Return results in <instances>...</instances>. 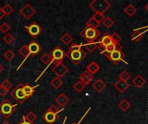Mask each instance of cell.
Here are the masks:
<instances>
[{
  "label": "cell",
  "mask_w": 148,
  "mask_h": 124,
  "mask_svg": "<svg viewBox=\"0 0 148 124\" xmlns=\"http://www.w3.org/2000/svg\"><path fill=\"white\" fill-rule=\"evenodd\" d=\"M112 43H114V42H113L111 35L106 33V34L101 37V41H100V48L101 47V48L103 49L105 47H107V46H108V45H110V44H112Z\"/></svg>",
  "instance_id": "cell-18"
},
{
  "label": "cell",
  "mask_w": 148,
  "mask_h": 124,
  "mask_svg": "<svg viewBox=\"0 0 148 124\" xmlns=\"http://www.w3.org/2000/svg\"><path fill=\"white\" fill-rule=\"evenodd\" d=\"M92 87H93V88H94V90H95L97 92L101 93V92H102V91L106 89V87H107V84H106V82H105V81H103L102 79H97V80L93 84Z\"/></svg>",
  "instance_id": "cell-16"
},
{
  "label": "cell",
  "mask_w": 148,
  "mask_h": 124,
  "mask_svg": "<svg viewBox=\"0 0 148 124\" xmlns=\"http://www.w3.org/2000/svg\"><path fill=\"white\" fill-rule=\"evenodd\" d=\"M120 79L124 80V81H127L131 79V75L127 71H123L121 74H120Z\"/></svg>",
  "instance_id": "cell-38"
},
{
  "label": "cell",
  "mask_w": 148,
  "mask_h": 124,
  "mask_svg": "<svg viewBox=\"0 0 148 124\" xmlns=\"http://www.w3.org/2000/svg\"><path fill=\"white\" fill-rule=\"evenodd\" d=\"M28 48H29V54L35 56L36 54H37L40 52V50H41V46H40L37 42L32 41V42H30V43L28 44Z\"/></svg>",
  "instance_id": "cell-17"
},
{
  "label": "cell",
  "mask_w": 148,
  "mask_h": 124,
  "mask_svg": "<svg viewBox=\"0 0 148 124\" xmlns=\"http://www.w3.org/2000/svg\"><path fill=\"white\" fill-rule=\"evenodd\" d=\"M3 57L5 58V60H7L8 61H11L14 58H15V54L13 53L12 50H7L4 54H3Z\"/></svg>",
  "instance_id": "cell-36"
},
{
  "label": "cell",
  "mask_w": 148,
  "mask_h": 124,
  "mask_svg": "<svg viewBox=\"0 0 148 124\" xmlns=\"http://www.w3.org/2000/svg\"><path fill=\"white\" fill-rule=\"evenodd\" d=\"M50 85L55 88V89H59L62 85H63V81L58 78V77H55L51 81H50Z\"/></svg>",
  "instance_id": "cell-26"
},
{
  "label": "cell",
  "mask_w": 148,
  "mask_h": 124,
  "mask_svg": "<svg viewBox=\"0 0 148 124\" xmlns=\"http://www.w3.org/2000/svg\"><path fill=\"white\" fill-rule=\"evenodd\" d=\"M40 60H41L43 64H45V65H49L50 62H51V56H50L49 54L45 53V54H43L41 56Z\"/></svg>",
  "instance_id": "cell-32"
},
{
  "label": "cell",
  "mask_w": 148,
  "mask_h": 124,
  "mask_svg": "<svg viewBox=\"0 0 148 124\" xmlns=\"http://www.w3.org/2000/svg\"><path fill=\"white\" fill-rule=\"evenodd\" d=\"M66 121H67V117L64 118V121H63V123H62V124H65V123H66Z\"/></svg>",
  "instance_id": "cell-49"
},
{
  "label": "cell",
  "mask_w": 148,
  "mask_h": 124,
  "mask_svg": "<svg viewBox=\"0 0 148 124\" xmlns=\"http://www.w3.org/2000/svg\"><path fill=\"white\" fill-rule=\"evenodd\" d=\"M16 104H12L10 100H5L0 104V113L3 116L5 119H8L12 113L16 110Z\"/></svg>",
  "instance_id": "cell-5"
},
{
  "label": "cell",
  "mask_w": 148,
  "mask_h": 124,
  "mask_svg": "<svg viewBox=\"0 0 148 124\" xmlns=\"http://www.w3.org/2000/svg\"><path fill=\"white\" fill-rule=\"evenodd\" d=\"M20 14L26 19H30L36 13V10L34 9V7L29 4V3H26L21 9H20Z\"/></svg>",
  "instance_id": "cell-8"
},
{
  "label": "cell",
  "mask_w": 148,
  "mask_h": 124,
  "mask_svg": "<svg viewBox=\"0 0 148 124\" xmlns=\"http://www.w3.org/2000/svg\"><path fill=\"white\" fill-rule=\"evenodd\" d=\"M84 47L87 48V50H88V52L92 53V52H94V51L97 48L98 43L95 42V41H93V42H87V43L84 45Z\"/></svg>",
  "instance_id": "cell-29"
},
{
  "label": "cell",
  "mask_w": 148,
  "mask_h": 124,
  "mask_svg": "<svg viewBox=\"0 0 148 124\" xmlns=\"http://www.w3.org/2000/svg\"><path fill=\"white\" fill-rule=\"evenodd\" d=\"M56 102L58 104V105L61 108H64V106L69 102V98L67 97L66 94L64 93H61L57 96V98H56Z\"/></svg>",
  "instance_id": "cell-19"
},
{
  "label": "cell",
  "mask_w": 148,
  "mask_h": 124,
  "mask_svg": "<svg viewBox=\"0 0 148 124\" xmlns=\"http://www.w3.org/2000/svg\"><path fill=\"white\" fill-rule=\"evenodd\" d=\"M106 56H107V58L108 59V60H110L111 61H113L114 63H118L119 61H123V62H125L124 60H123V59L125 58V54L121 50V49H116V50H114L113 53H111V54H106Z\"/></svg>",
  "instance_id": "cell-7"
},
{
  "label": "cell",
  "mask_w": 148,
  "mask_h": 124,
  "mask_svg": "<svg viewBox=\"0 0 148 124\" xmlns=\"http://www.w3.org/2000/svg\"><path fill=\"white\" fill-rule=\"evenodd\" d=\"M10 29V26L7 23V22H3L1 25H0V30L3 32V33H5L7 34V32Z\"/></svg>",
  "instance_id": "cell-41"
},
{
  "label": "cell",
  "mask_w": 148,
  "mask_h": 124,
  "mask_svg": "<svg viewBox=\"0 0 148 124\" xmlns=\"http://www.w3.org/2000/svg\"><path fill=\"white\" fill-rule=\"evenodd\" d=\"M73 88H74V90H75L76 92L80 93V92H82V91L85 89V85L79 80V81H76V82L74 84Z\"/></svg>",
  "instance_id": "cell-30"
},
{
  "label": "cell",
  "mask_w": 148,
  "mask_h": 124,
  "mask_svg": "<svg viewBox=\"0 0 148 124\" xmlns=\"http://www.w3.org/2000/svg\"><path fill=\"white\" fill-rule=\"evenodd\" d=\"M92 18H93V19H95L96 22H98L101 24V22H102L104 21V19H105V16H104V14H102V13L95 12V14L93 15Z\"/></svg>",
  "instance_id": "cell-33"
},
{
  "label": "cell",
  "mask_w": 148,
  "mask_h": 124,
  "mask_svg": "<svg viewBox=\"0 0 148 124\" xmlns=\"http://www.w3.org/2000/svg\"><path fill=\"white\" fill-rule=\"evenodd\" d=\"M80 35L88 41V42H93L95 41L100 35V32L96 29V28H89V27H86L84 28Z\"/></svg>",
  "instance_id": "cell-4"
},
{
  "label": "cell",
  "mask_w": 148,
  "mask_h": 124,
  "mask_svg": "<svg viewBox=\"0 0 148 124\" xmlns=\"http://www.w3.org/2000/svg\"><path fill=\"white\" fill-rule=\"evenodd\" d=\"M52 72L55 73L56 77H58V78L61 79L69 72V69H68V67L64 64L60 63V64H56V65H55L53 66Z\"/></svg>",
  "instance_id": "cell-9"
},
{
  "label": "cell",
  "mask_w": 148,
  "mask_h": 124,
  "mask_svg": "<svg viewBox=\"0 0 148 124\" xmlns=\"http://www.w3.org/2000/svg\"><path fill=\"white\" fill-rule=\"evenodd\" d=\"M82 45L74 44L69 48L67 55L75 65H78L79 62L86 57V53L82 49Z\"/></svg>",
  "instance_id": "cell-1"
},
{
  "label": "cell",
  "mask_w": 148,
  "mask_h": 124,
  "mask_svg": "<svg viewBox=\"0 0 148 124\" xmlns=\"http://www.w3.org/2000/svg\"><path fill=\"white\" fill-rule=\"evenodd\" d=\"M1 124H10V123L8 121H4V122H3V123H2Z\"/></svg>",
  "instance_id": "cell-47"
},
{
  "label": "cell",
  "mask_w": 148,
  "mask_h": 124,
  "mask_svg": "<svg viewBox=\"0 0 148 124\" xmlns=\"http://www.w3.org/2000/svg\"><path fill=\"white\" fill-rule=\"evenodd\" d=\"M18 53H19V54L23 58V62L20 64V66L17 67V69L16 70H19V68H20V66L25 62V60L28 59V57L30 55L29 54V48H28V45H23V46H22L20 48H19V50H18Z\"/></svg>",
  "instance_id": "cell-14"
},
{
  "label": "cell",
  "mask_w": 148,
  "mask_h": 124,
  "mask_svg": "<svg viewBox=\"0 0 148 124\" xmlns=\"http://www.w3.org/2000/svg\"><path fill=\"white\" fill-rule=\"evenodd\" d=\"M38 86H39V85H37L32 87V86H30L29 85H24V84H23L22 88H23V92H24V95L26 96L27 98H29V97L32 96V94L34 93L35 90H36Z\"/></svg>",
  "instance_id": "cell-20"
},
{
  "label": "cell",
  "mask_w": 148,
  "mask_h": 124,
  "mask_svg": "<svg viewBox=\"0 0 148 124\" xmlns=\"http://www.w3.org/2000/svg\"><path fill=\"white\" fill-rule=\"evenodd\" d=\"M133 83H134V85L137 88H141V87H143V86L146 85L147 81H146V79H145L142 75L138 74V75L133 79Z\"/></svg>",
  "instance_id": "cell-21"
},
{
  "label": "cell",
  "mask_w": 148,
  "mask_h": 124,
  "mask_svg": "<svg viewBox=\"0 0 148 124\" xmlns=\"http://www.w3.org/2000/svg\"><path fill=\"white\" fill-rule=\"evenodd\" d=\"M26 31L32 37H36V36H38L42 33V28L39 26V24H37L36 22H34L30 25L26 27Z\"/></svg>",
  "instance_id": "cell-10"
},
{
  "label": "cell",
  "mask_w": 148,
  "mask_h": 124,
  "mask_svg": "<svg viewBox=\"0 0 148 124\" xmlns=\"http://www.w3.org/2000/svg\"><path fill=\"white\" fill-rule=\"evenodd\" d=\"M148 31V26L147 27H143V28H139L137 29H135L134 31V34L132 35V41H140L142 38H143V35L145 33H147Z\"/></svg>",
  "instance_id": "cell-12"
},
{
  "label": "cell",
  "mask_w": 148,
  "mask_h": 124,
  "mask_svg": "<svg viewBox=\"0 0 148 124\" xmlns=\"http://www.w3.org/2000/svg\"><path fill=\"white\" fill-rule=\"evenodd\" d=\"M24 117H25V119L28 121V122H29V123H34L35 122V120L36 119V116L33 113V112H29L26 116H24Z\"/></svg>",
  "instance_id": "cell-39"
},
{
  "label": "cell",
  "mask_w": 148,
  "mask_h": 124,
  "mask_svg": "<svg viewBox=\"0 0 148 124\" xmlns=\"http://www.w3.org/2000/svg\"><path fill=\"white\" fill-rule=\"evenodd\" d=\"M89 7L98 13L104 14L111 7V3L108 0H94L89 3Z\"/></svg>",
  "instance_id": "cell-3"
},
{
  "label": "cell",
  "mask_w": 148,
  "mask_h": 124,
  "mask_svg": "<svg viewBox=\"0 0 148 124\" xmlns=\"http://www.w3.org/2000/svg\"><path fill=\"white\" fill-rule=\"evenodd\" d=\"M91 110V108H90V107H89V108H88V110H87V111H86V113H85V114H84V115H83V117H82V119H81V120H80V121H79V122H78V123H72V124H80V123H82V120H83V119H84V117H86V116H87V114H88V112H89V110Z\"/></svg>",
  "instance_id": "cell-45"
},
{
  "label": "cell",
  "mask_w": 148,
  "mask_h": 124,
  "mask_svg": "<svg viewBox=\"0 0 148 124\" xmlns=\"http://www.w3.org/2000/svg\"><path fill=\"white\" fill-rule=\"evenodd\" d=\"M3 41H4L6 44L10 45V44H12V43L15 41V37H14V35H13L12 34L7 33V34L4 35V36L3 37Z\"/></svg>",
  "instance_id": "cell-28"
},
{
  "label": "cell",
  "mask_w": 148,
  "mask_h": 124,
  "mask_svg": "<svg viewBox=\"0 0 148 124\" xmlns=\"http://www.w3.org/2000/svg\"><path fill=\"white\" fill-rule=\"evenodd\" d=\"M99 70H100V66H99L95 61L90 62V63L88 65V66H87V71H88L89 73H91L93 76H94L95 73H97Z\"/></svg>",
  "instance_id": "cell-22"
},
{
  "label": "cell",
  "mask_w": 148,
  "mask_h": 124,
  "mask_svg": "<svg viewBox=\"0 0 148 124\" xmlns=\"http://www.w3.org/2000/svg\"><path fill=\"white\" fill-rule=\"evenodd\" d=\"M114 86L120 93H124L128 90L130 85L127 81H124V80L120 79L114 84Z\"/></svg>",
  "instance_id": "cell-11"
},
{
  "label": "cell",
  "mask_w": 148,
  "mask_h": 124,
  "mask_svg": "<svg viewBox=\"0 0 148 124\" xmlns=\"http://www.w3.org/2000/svg\"><path fill=\"white\" fill-rule=\"evenodd\" d=\"M61 41H62V43L66 46H69L72 41H73V36L69 34V33H65L64 35H62V36L61 37Z\"/></svg>",
  "instance_id": "cell-25"
},
{
  "label": "cell",
  "mask_w": 148,
  "mask_h": 124,
  "mask_svg": "<svg viewBox=\"0 0 148 124\" xmlns=\"http://www.w3.org/2000/svg\"><path fill=\"white\" fill-rule=\"evenodd\" d=\"M0 86H2L3 88H4V89H6V90H10V87L12 86V85H11V83H10L8 79H4V80L1 83V85H0Z\"/></svg>",
  "instance_id": "cell-42"
},
{
  "label": "cell",
  "mask_w": 148,
  "mask_h": 124,
  "mask_svg": "<svg viewBox=\"0 0 148 124\" xmlns=\"http://www.w3.org/2000/svg\"><path fill=\"white\" fill-rule=\"evenodd\" d=\"M102 24H103L106 28H112L113 25L114 24V21L111 17H105L104 21L102 22Z\"/></svg>",
  "instance_id": "cell-34"
},
{
  "label": "cell",
  "mask_w": 148,
  "mask_h": 124,
  "mask_svg": "<svg viewBox=\"0 0 148 124\" xmlns=\"http://www.w3.org/2000/svg\"><path fill=\"white\" fill-rule=\"evenodd\" d=\"M111 37H112V40H113V42L115 44V45H120V42L121 41V36L117 34V33H113L111 35Z\"/></svg>",
  "instance_id": "cell-37"
},
{
  "label": "cell",
  "mask_w": 148,
  "mask_h": 124,
  "mask_svg": "<svg viewBox=\"0 0 148 124\" xmlns=\"http://www.w3.org/2000/svg\"><path fill=\"white\" fill-rule=\"evenodd\" d=\"M8 92H9V90H6V89L3 88L2 86H0V96L1 97H5Z\"/></svg>",
  "instance_id": "cell-43"
},
{
  "label": "cell",
  "mask_w": 148,
  "mask_h": 124,
  "mask_svg": "<svg viewBox=\"0 0 148 124\" xmlns=\"http://www.w3.org/2000/svg\"><path fill=\"white\" fill-rule=\"evenodd\" d=\"M145 9H146V10L148 12V3L146 4V6H145Z\"/></svg>",
  "instance_id": "cell-48"
},
{
  "label": "cell",
  "mask_w": 148,
  "mask_h": 124,
  "mask_svg": "<svg viewBox=\"0 0 148 124\" xmlns=\"http://www.w3.org/2000/svg\"><path fill=\"white\" fill-rule=\"evenodd\" d=\"M116 49H122V47L121 46V45H115L114 43H112V44H110V45H108V46H107V47H105L104 48H103V52L104 53H106V54H111V53H113L114 50H116Z\"/></svg>",
  "instance_id": "cell-24"
},
{
  "label": "cell",
  "mask_w": 148,
  "mask_h": 124,
  "mask_svg": "<svg viewBox=\"0 0 148 124\" xmlns=\"http://www.w3.org/2000/svg\"><path fill=\"white\" fill-rule=\"evenodd\" d=\"M4 16H5V15H4V13H3V9L0 8V20L3 19Z\"/></svg>",
  "instance_id": "cell-46"
},
{
  "label": "cell",
  "mask_w": 148,
  "mask_h": 124,
  "mask_svg": "<svg viewBox=\"0 0 148 124\" xmlns=\"http://www.w3.org/2000/svg\"><path fill=\"white\" fill-rule=\"evenodd\" d=\"M137 8L134 5V4H132V3H130V4H128L125 9H124V12H125V14L128 16V17H132L133 16H134L136 13H137Z\"/></svg>",
  "instance_id": "cell-23"
},
{
  "label": "cell",
  "mask_w": 148,
  "mask_h": 124,
  "mask_svg": "<svg viewBox=\"0 0 148 124\" xmlns=\"http://www.w3.org/2000/svg\"><path fill=\"white\" fill-rule=\"evenodd\" d=\"M62 110H63V108H61V109H58L57 106H56V104H52L49 109H48V111L49 112H52V113H59L61 112Z\"/></svg>",
  "instance_id": "cell-40"
},
{
  "label": "cell",
  "mask_w": 148,
  "mask_h": 124,
  "mask_svg": "<svg viewBox=\"0 0 148 124\" xmlns=\"http://www.w3.org/2000/svg\"><path fill=\"white\" fill-rule=\"evenodd\" d=\"M42 118H43V120L48 124H53L58 119V114L57 113H52V112L47 111L43 115Z\"/></svg>",
  "instance_id": "cell-13"
},
{
  "label": "cell",
  "mask_w": 148,
  "mask_h": 124,
  "mask_svg": "<svg viewBox=\"0 0 148 124\" xmlns=\"http://www.w3.org/2000/svg\"><path fill=\"white\" fill-rule=\"evenodd\" d=\"M2 9H3V13H4L5 16L10 15V14L13 12V10H14L13 7H12L10 3H5V4L2 7Z\"/></svg>",
  "instance_id": "cell-31"
},
{
  "label": "cell",
  "mask_w": 148,
  "mask_h": 124,
  "mask_svg": "<svg viewBox=\"0 0 148 124\" xmlns=\"http://www.w3.org/2000/svg\"><path fill=\"white\" fill-rule=\"evenodd\" d=\"M17 124H34V123H29V122H28V121L25 119V117H23V118L21 119V121H20Z\"/></svg>",
  "instance_id": "cell-44"
},
{
  "label": "cell",
  "mask_w": 148,
  "mask_h": 124,
  "mask_svg": "<svg viewBox=\"0 0 148 124\" xmlns=\"http://www.w3.org/2000/svg\"><path fill=\"white\" fill-rule=\"evenodd\" d=\"M118 106H119V108H120L122 111H124V112H125V111L128 110V109H130V107H131V104H130L127 100L123 99V100H121V101L119 103Z\"/></svg>",
  "instance_id": "cell-27"
},
{
  "label": "cell",
  "mask_w": 148,
  "mask_h": 124,
  "mask_svg": "<svg viewBox=\"0 0 148 124\" xmlns=\"http://www.w3.org/2000/svg\"><path fill=\"white\" fill-rule=\"evenodd\" d=\"M22 86H23V84H20V85H18L11 92H10V95H11V97L13 98H15L19 104H23L28 98H26V96L24 95V92H23V88H22Z\"/></svg>",
  "instance_id": "cell-6"
},
{
  "label": "cell",
  "mask_w": 148,
  "mask_h": 124,
  "mask_svg": "<svg viewBox=\"0 0 148 124\" xmlns=\"http://www.w3.org/2000/svg\"><path fill=\"white\" fill-rule=\"evenodd\" d=\"M100 26V23L98 22H96L95 19H93L92 17L87 22V27H89V28H96Z\"/></svg>",
  "instance_id": "cell-35"
},
{
  "label": "cell",
  "mask_w": 148,
  "mask_h": 124,
  "mask_svg": "<svg viewBox=\"0 0 148 124\" xmlns=\"http://www.w3.org/2000/svg\"><path fill=\"white\" fill-rule=\"evenodd\" d=\"M49 54H50V56H51V62H50V64L48 65V66H46V68L44 69V71L40 74V76L37 78V79H36V81H37V80L42 77V75L44 73V72L49 68V66L52 63H55V65L62 63V60L64 59V57H65V55H66L65 53H64V51H63L60 47H56L51 51V53H50Z\"/></svg>",
  "instance_id": "cell-2"
},
{
  "label": "cell",
  "mask_w": 148,
  "mask_h": 124,
  "mask_svg": "<svg viewBox=\"0 0 148 124\" xmlns=\"http://www.w3.org/2000/svg\"><path fill=\"white\" fill-rule=\"evenodd\" d=\"M93 79H94V76L91 74V73H89L87 70L85 71V72H83L82 74H81V76H80V81L86 86V85H88L92 80H93Z\"/></svg>",
  "instance_id": "cell-15"
},
{
  "label": "cell",
  "mask_w": 148,
  "mask_h": 124,
  "mask_svg": "<svg viewBox=\"0 0 148 124\" xmlns=\"http://www.w3.org/2000/svg\"><path fill=\"white\" fill-rule=\"evenodd\" d=\"M2 70H3V66H2L0 65V73L2 72Z\"/></svg>",
  "instance_id": "cell-50"
}]
</instances>
